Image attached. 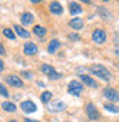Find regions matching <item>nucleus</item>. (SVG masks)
I'll use <instances>...</instances> for the list:
<instances>
[{"label":"nucleus","instance_id":"f257e3e1","mask_svg":"<svg viewBox=\"0 0 119 122\" xmlns=\"http://www.w3.org/2000/svg\"><path fill=\"white\" fill-rule=\"evenodd\" d=\"M91 71H93L94 75H97L98 78H101V79H104V81H109V79H111V72L105 68L104 65L94 64V65L91 67Z\"/></svg>","mask_w":119,"mask_h":122},{"label":"nucleus","instance_id":"f03ea898","mask_svg":"<svg viewBox=\"0 0 119 122\" xmlns=\"http://www.w3.org/2000/svg\"><path fill=\"white\" fill-rule=\"evenodd\" d=\"M82 90H83V85L79 83L78 81H72L68 85V92L71 94H74V96H79L82 93Z\"/></svg>","mask_w":119,"mask_h":122},{"label":"nucleus","instance_id":"7ed1b4c3","mask_svg":"<svg viewBox=\"0 0 119 122\" xmlns=\"http://www.w3.org/2000/svg\"><path fill=\"white\" fill-rule=\"evenodd\" d=\"M42 72L43 74H46V75L49 76L50 79H58L60 76V74H57L55 72V69L53 68V67H50V65H47V64H43L42 65Z\"/></svg>","mask_w":119,"mask_h":122},{"label":"nucleus","instance_id":"20e7f679","mask_svg":"<svg viewBox=\"0 0 119 122\" xmlns=\"http://www.w3.org/2000/svg\"><path fill=\"white\" fill-rule=\"evenodd\" d=\"M86 112H87V117H89L91 121H97V119L100 118V114H98V111H97L96 106L91 104V103L87 104V107H86Z\"/></svg>","mask_w":119,"mask_h":122},{"label":"nucleus","instance_id":"39448f33","mask_svg":"<svg viewBox=\"0 0 119 122\" xmlns=\"http://www.w3.org/2000/svg\"><path fill=\"white\" fill-rule=\"evenodd\" d=\"M93 40L96 42V43H98V45H101V43H104L105 39H107V33H105L103 29H96L94 32H93Z\"/></svg>","mask_w":119,"mask_h":122},{"label":"nucleus","instance_id":"423d86ee","mask_svg":"<svg viewBox=\"0 0 119 122\" xmlns=\"http://www.w3.org/2000/svg\"><path fill=\"white\" fill-rule=\"evenodd\" d=\"M104 96L111 101H119V93L118 90L112 89V87H105L104 89Z\"/></svg>","mask_w":119,"mask_h":122},{"label":"nucleus","instance_id":"0eeeda50","mask_svg":"<svg viewBox=\"0 0 119 122\" xmlns=\"http://www.w3.org/2000/svg\"><path fill=\"white\" fill-rule=\"evenodd\" d=\"M21 108H22V111L25 112H35L36 111V106H35V103L33 101H29V100H25L21 103Z\"/></svg>","mask_w":119,"mask_h":122},{"label":"nucleus","instance_id":"6e6552de","mask_svg":"<svg viewBox=\"0 0 119 122\" xmlns=\"http://www.w3.org/2000/svg\"><path fill=\"white\" fill-rule=\"evenodd\" d=\"M24 53L28 54V56H33V54L37 53V46L32 42H26L24 45Z\"/></svg>","mask_w":119,"mask_h":122},{"label":"nucleus","instance_id":"1a4fd4ad","mask_svg":"<svg viewBox=\"0 0 119 122\" xmlns=\"http://www.w3.org/2000/svg\"><path fill=\"white\" fill-rule=\"evenodd\" d=\"M7 83H10L13 87H22L24 83H22V81L18 78L17 75H10L7 76Z\"/></svg>","mask_w":119,"mask_h":122},{"label":"nucleus","instance_id":"9d476101","mask_svg":"<svg viewBox=\"0 0 119 122\" xmlns=\"http://www.w3.org/2000/svg\"><path fill=\"white\" fill-rule=\"evenodd\" d=\"M49 10L51 11L53 14H61L62 13V6L60 4L58 1H51L50 6H49Z\"/></svg>","mask_w":119,"mask_h":122},{"label":"nucleus","instance_id":"9b49d317","mask_svg":"<svg viewBox=\"0 0 119 122\" xmlns=\"http://www.w3.org/2000/svg\"><path fill=\"white\" fill-rule=\"evenodd\" d=\"M69 26H71L72 29H76V30L82 29L83 28V20L82 18H74L72 21H69Z\"/></svg>","mask_w":119,"mask_h":122},{"label":"nucleus","instance_id":"f8f14e48","mask_svg":"<svg viewBox=\"0 0 119 122\" xmlns=\"http://www.w3.org/2000/svg\"><path fill=\"white\" fill-rule=\"evenodd\" d=\"M64 108H65V104L62 101H54L50 107V111L51 112H58V111H62Z\"/></svg>","mask_w":119,"mask_h":122},{"label":"nucleus","instance_id":"ddd939ff","mask_svg":"<svg viewBox=\"0 0 119 122\" xmlns=\"http://www.w3.org/2000/svg\"><path fill=\"white\" fill-rule=\"evenodd\" d=\"M60 46H61L60 40H57V39H53L51 42L49 43V53H55V51L60 49Z\"/></svg>","mask_w":119,"mask_h":122},{"label":"nucleus","instance_id":"4468645a","mask_svg":"<svg viewBox=\"0 0 119 122\" xmlns=\"http://www.w3.org/2000/svg\"><path fill=\"white\" fill-rule=\"evenodd\" d=\"M1 108H3L4 111H7V112H14L15 110H17V106H15L14 103L4 101V103H1Z\"/></svg>","mask_w":119,"mask_h":122},{"label":"nucleus","instance_id":"2eb2a0df","mask_svg":"<svg viewBox=\"0 0 119 122\" xmlns=\"http://www.w3.org/2000/svg\"><path fill=\"white\" fill-rule=\"evenodd\" d=\"M69 11H71L72 15H76V14H80L83 11V8L80 7L78 3H71V4H69Z\"/></svg>","mask_w":119,"mask_h":122},{"label":"nucleus","instance_id":"dca6fc26","mask_svg":"<svg viewBox=\"0 0 119 122\" xmlns=\"http://www.w3.org/2000/svg\"><path fill=\"white\" fill-rule=\"evenodd\" d=\"M14 30H15V33H17L18 36H21V38H29L30 36V33L28 32V30H25L24 28L18 26V25H15L14 26Z\"/></svg>","mask_w":119,"mask_h":122},{"label":"nucleus","instance_id":"f3484780","mask_svg":"<svg viewBox=\"0 0 119 122\" xmlns=\"http://www.w3.org/2000/svg\"><path fill=\"white\" fill-rule=\"evenodd\" d=\"M32 21H33V15L30 13H24L21 15V22L24 25H29V24H32Z\"/></svg>","mask_w":119,"mask_h":122},{"label":"nucleus","instance_id":"a211bd4d","mask_svg":"<svg viewBox=\"0 0 119 122\" xmlns=\"http://www.w3.org/2000/svg\"><path fill=\"white\" fill-rule=\"evenodd\" d=\"M80 78H82V82H83V83H86L89 87H97L96 81H93L90 76H87V75H80Z\"/></svg>","mask_w":119,"mask_h":122},{"label":"nucleus","instance_id":"6ab92c4d","mask_svg":"<svg viewBox=\"0 0 119 122\" xmlns=\"http://www.w3.org/2000/svg\"><path fill=\"white\" fill-rule=\"evenodd\" d=\"M104 108L107 111H109V112H114V114H118L119 112V107L115 106V104H112V103H105Z\"/></svg>","mask_w":119,"mask_h":122},{"label":"nucleus","instance_id":"aec40b11","mask_svg":"<svg viewBox=\"0 0 119 122\" xmlns=\"http://www.w3.org/2000/svg\"><path fill=\"white\" fill-rule=\"evenodd\" d=\"M33 33H35V35H37L39 38H43V36L46 35V28L40 26V25H36V26L33 28Z\"/></svg>","mask_w":119,"mask_h":122},{"label":"nucleus","instance_id":"412c9836","mask_svg":"<svg viewBox=\"0 0 119 122\" xmlns=\"http://www.w3.org/2000/svg\"><path fill=\"white\" fill-rule=\"evenodd\" d=\"M98 13L101 15V18H104V20H108L109 18V11L104 7H98Z\"/></svg>","mask_w":119,"mask_h":122},{"label":"nucleus","instance_id":"4be33fe9","mask_svg":"<svg viewBox=\"0 0 119 122\" xmlns=\"http://www.w3.org/2000/svg\"><path fill=\"white\" fill-rule=\"evenodd\" d=\"M3 33H4V36H7V38H8V39H11V40H14V39H15V35L13 33V30L8 29V28L3 30Z\"/></svg>","mask_w":119,"mask_h":122},{"label":"nucleus","instance_id":"5701e85b","mask_svg":"<svg viewBox=\"0 0 119 122\" xmlns=\"http://www.w3.org/2000/svg\"><path fill=\"white\" fill-rule=\"evenodd\" d=\"M50 99H51V93L50 92H43L42 93V101L43 103H47Z\"/></svg>","mask_w":119,"mask_h":122},{"label":"nucleus","instance_id":"b1692460","mask_svg":"<svg viewBox=\"0 0 119 122\" xmlns=\"http://www.w3.org/2000/svg\"><path fill=\"white\" fill-rule=\"evenodd\" d=\"M0 96H3V97H8V96H10L8 92H7V89H6L1 83H0Z\"/></svg>","mask_w":119,"mask_h":122},{"label":"nucleus","instance_id":"393cba45","mask_svg":"<svg viewBox=\"0 0 119 122\" xmlns=\"http://www.w3.org/2000/svg\"><path fill=\"white\" fill-rule=\"evenodd\" d=\"M68 38L71 39V40H75V42H76V40H79V35H76V33H69V35H68Z\"/></svg>","mask_w":119,"mask_h":122},{"label":"nucleus","instance_id":"a878e982","mask_svg":"<svg viewBox=\"0 0 119 122\" xmlns=\"http://www.w3.org/2000/svg\"><path fill=\"white\" fill-rule=\"evenodd\" d=\"M21 74H22V76H25V78H32V74H30V72H28V71H22V72H21Z\"/></svg>","mask_w":119,"mask_h":122},{"label":"nucleus","instance_id":"bb28decb","mask_svg":"<svg viewBox=\"0 0 119 122\" xmlns=\"http://www.w3.org/2000/svg\"><path fill=\"white\" fill-rule=\"evenodd\" d=\"M4 54V47H3V45L0 43V56H3Z\"/></svg>","mask_w":119,"mask_h":122},{"label":"nucleus","instance_id":"cd10ccee","mask_svg":"<svg viewBox=\"0 0 119 122\" xmlns=\"http://www.w3.org/2000/svg\"><path fill=\"white\" fill-rule=\"evenodd\" d=\"M3 69H4V64H3V61L0 60V72H1Z\"/></svg>","mask_w":119,"mask_h":122},{"label":"nucleus","instance_id":"c85d7f7f","mask_svg":"<svg viewBox=\"0 0 119 122\" xmlns=\"http://www.w3.org/2000/svg\"><path fill=\"white\" fill-rule=\"evenodd\" d=\"M25 122H39V121H33V119H28V118H26V119H25Z\"/></svg>","mask_w":119,"mask_h":122},{"label":"nucleus","instance_id":"c756f323","mask_svg":"<svg viewBox=\"0 0 119 122\" xmlns=\"http://www.w3.org/2000/svg\"><path fill=\"white\" fill-rule=\"evenodd\" d=\"M30 1H32V3H40L42 0H30Z\"/></svg>","mask_w":119,"mask_h":122},{"label":"nucleus","instance_id":"7c9ffc66","mask_svg":"<svg viewBox=\"0 0 119 122\" xmlns=\"http://www.w3.org/2000/svg\"><path fill=\"white\" fill-rule=\"evenodd\" d=\"M80 1H83V3H86V4H89V3H90V0H80Z\"/></svg>","mask_w":119,"mask_h":122},{"label":"nucleus","instance_id":"2f4dec72","mask_svg":"<svg viewBox=\"0 0 119 122\" xmlns=\"http://www.w3.org/2000/svg\"><path fill=\"white\" fill-rule=\"evenodd\" d=\"M115 53H116V54H118V56H119V47H118V49H116V50H115Z\"/></svg>","mask_w":119,"mask_h":122},{"label":"nucleus","instance_id":"473e14b6","mask_svg":"<svg viewBox=\"0 0 119 122\" xmlns=\"http://www.w3.org/2000/svg\"><path fill=\"white\" fill-rule=\"evenodd\" d=\"M10 122H17V121H10Z\"/></svg>","mask_w":119,"mask_h":122},{"label":"nucleus","instance_id":"72a5a7b5","mask_svg":"<svg viewBox=\"0 0 119 122\" xmlns=\"http://www.w3.org/2000/svg\"><path fill=\"white\" fill-rule=\"evenodd\" d=\"M104 1H108V0H104Z\"/></svg>","mask_w":119,"mask_h":122}]
</instances>
